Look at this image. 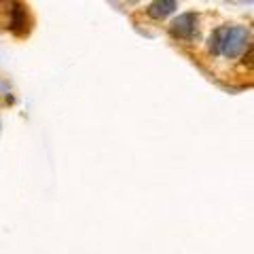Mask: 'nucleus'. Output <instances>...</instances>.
Returning <instances> with one entry per match:
<instances>
[{
  "mask_svg": "<svg viewBox=\"0 0 254 254\" xmlns=\"http://www.w3.org/2000/svg\"><path fill=\"white\" fill-rule=\"evenodd\" d=\"M248 45H250V30L246 26L227 28V36H225V43H222L220 55H225L229 60H235L248 49Z\"/></svg>",
  "mask_w": 254,
  "mask_h": 254,
  "instance_id": "1",
  "label": "nucleus"
},
{
  "mask_svg": "<svg viewBox=\"0 0 254 254\" xmlns=\"http://www.w3.org/2000/svg\"><path fill=\"white\" fill-rule=\"evenodd\" d=\"M170 32L174 38H182V41H189L193 38V34L197 32V15L195 13H182L176 19L172 21Z\"/></svg>",
  "mask_w": 254,
  "mask_h": 254,
  "instance_id": "2",
  "label": "nucleus"
},
{
  "mask_svg": "<svg viewBox=\"0 0 254 254\" xmlns=\"http://www.w3.org/2000/svg\"><path fill=\"white\" fill-rule=\"evenodd\" d=\"M176 9H178L176 0H155V2L146 9V13H148V17H153V19H165Z\"/></svg>",
  "mask_w": 254,
  "mask_h": 254,
  "instance_id": "3",
  "label": "nucleus"
},
{
  "mask_svg": "<svg viewBox=\"0 0 254 254\" xmlns=\"http://www.w3.org/2000/svg\"><path fill=\"white\" fill-rule=\"evenodd\" d=\"M227 28H218V30H214L212 32V36L208 38V51L212 55H220L222 53V43H225V36H227Z\"/></svg>",
  "mask_w": 254,
  "mask_h": 254,
  "instance_id": "4",
  "label": "nucleus"
},
{
  "mask_svg": "<svg viewBox=\"0 0 254 254\" xmlns=\"http://www.w3.org/2000/svg\"><path fill=\"white\" fill-rule=\"evenodd\" d=\"M246 2H254V0H246Z\"/></svg>",
  "mask_w": 254,
  "mask_h": 254,
  "instance_id": "5",
  "label": "nucleus"
},
{
  "mask_svg": "<svg viewBox=\"0 0 254 254\" xmlns=\"http://www.w3.org/2000/svg\"><path fill=\"white\" fill-rule=\"evenodd\" d=\"M131 2H133V0H131Z\"/></svg>",
  "mask_w": 254,
  "mask_h": 254,
  "instance_id": "6",
  "label": "nucleus"
}]
</instances>
